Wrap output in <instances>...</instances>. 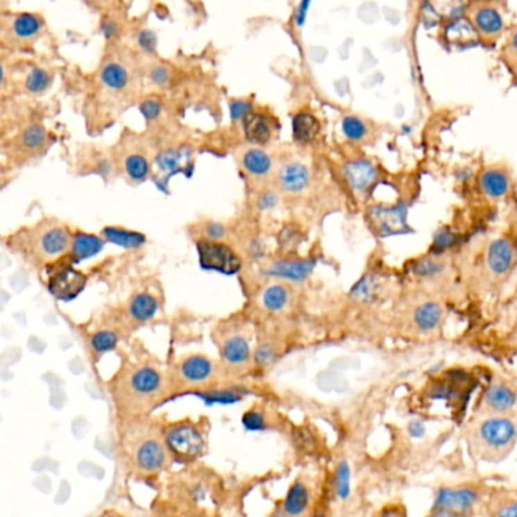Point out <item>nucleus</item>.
<instances>
[{
	"label": "nucleus",
	"mask_w": 517,
	"mask_h": 517,
	"mask_svg": "<svg viewBox=\"0 0 517 517\" xmlns=\"http://www.w3.org/2000/svg\"><path fill=\"white\" fill-rule=\"evenodd\" d=\"M42 29V20L37 14L22 12L11 17L8 33L17 42H29L35 40Z\"/></svg>",
	"instance_id": "obj_18"
},
{
	"label": "nucleus",
	"mask_w": 517,
	"mask_h": 517,
	"mask_svg": "<svg viewBox=\"0 0 517 517\" xmlns=\"http://www.w3.org/2000/svg\"><path fill=\"white\" fill-rule=\"evenodd\" d=\"M342 130L350 141H362L368 133V127L359 117L348 115L342 120Z\"/></svg>",
	"instance_id": "obj_40"
},
{
	"label": "nucleus",
	"mask_w": 517,
	"mask_h": 517,
	"mask_svg": "<svg viewBox=\"0 0 517 517\" xmlns=\"http://www.w3.org/2000/svg\"><path fill=\"white\" fill-rule=\"evenodd\" d=\"M100 80L109 90L120 91L129 85V73H127V70L121 64L108 62L103 69H101Z\"/></svg>",
	"instance_id": "obj_33"
},
{
	"label": "nucleus",
	"mask_w": 517,
	"mask_h": 517,
	"mask_svg": "<svg viewBox=\"0 0 517 517\" xmlns=\"http://www.w3.org/2000/svg\"><path fill=\"white\" fill-rule=\"evenodd\" d=\"M158 309L159 301L156 300L155 295L149 292H139L133 295L132 300L129 301V306H127L129 316L137 322H147L153 319L156 316Z\"/></svg>",
	"instance_id": "obj_26"
},
{
	"label": "nucleus",
	"mask_w": 517,
	"mask_h": 517,
	"mask_svg": "<svg viewBox=\"0 0 517 517\" xmlns=\"http://www.w3.org/2000/svg\"><path fill=\"white\" fill-rule=\"evenodd\" d=\"M378 517H407V513L402 505H387L380 511Z\"/></svg>",
	"instance_id": "obj_53"
},
{
	"label": "nucleus",
	"mask_w": 517,
	"mask_h": 517,
	"mask_svg": "<svg viewBox=\"0 0 517 517\" xmlns=\"http://www.w3.org/2000/svg\"><path fill=\"white\" fill-rule=\"evenodd\" d=\"M105 247V241L96 235L90 233H76L71 236L70 245V256L73 262L87 260L92 256H96Z\"/></svg>",
	"instance_id": "obj_22"
},
{
	"label": "nucleus",
	"mask_w": 517,
	"mask_h": 517,
	"mask_svg": "<svg viewBox=\"0 0 517 517\" xmlns=\"http://www.w3.org/2000/svg\"><path fill=\"white\" fill-rule=\"evenodd\" d=\"M3 80H5V69H3V65L0 64V85L3 83Z\"/></svg>",
	"instance_id": "obj_58"
},
{
	"label": "nucleus",
	"mask_w": 517,
	"mask_h": 517,
	"mask_svg": "<svg viewBox=\"0 0 517 517\" xmlns=\"http://www.w3.org/2000/svg\"><path fill=\"white\" fill-rule=\"evenodd\" d=\"M480 501L477 489L471 486L440 487L434 496L433 510H445L457 514L468 516Z\"/></svg>",
	"instance_id": "obj_8"
},
{
	"label": "nucleus",
	"mask_w": 517,
	"mask_h": 517,
	"mask_svg": "<svg viewBox=\"0 0 517 517\" xmlns=\"http://www.w3.org/2000/svg\"><path fill=\"white\" fill-rule=\"evenodd\" d=\"M484 404L489 410L495 413H507L513 410L517 404V395L505 384H491L484 395Z\"/></svg>",
	"instance_id": "obj_24"
},
{
	"label": "nucleus",
	"mask_w": 517,
	"mask_h": 517,
	"mask_svg": "<svg viewBox=\"0 0 517 517\" xmlns=\"http://www.w3.org/2000/svg\"><path fill=\"white\" fill-rule=\"evenodd\" d=\"M380 291V282L374 276L363 277L360 282L354 286L353 295L360 301H372Z\"/></svg>",
	"instance_id": "obj_39"
},
{
	"label": "nucleus",
	"mask_w": 517,
	"mask_h": 517,
	"mask_svg": "<svg viewBox=\"0 0 517 517\" xmlns=\"http://www.w3.org/2000/svg\"><path fill=\"white\" fill-rule=\"evenodd\" d=\"M477 446L482 457L501 459L514 446L517 439L516 423L504 416H493L482 421L477 428Z\"/></svg>",
	"instance_id": "obj_2"
},
{
	"label": "nucleus",
	"mask_w": 517,
	"mask_h": 517,
	"mask_svg": "<svg viewBox=\"0 0 517 517\" xmlns=\"http://www.w3.org/2000/svg\"><path fill=\"white\" fill-rule=\"evenodd\" d=\"M87 276L71 266H64L50 277L49 291L55 298L70 301L87 286Z\"/></svg>",
	"instance_id": "obj_10"
},
{
	"label": "nucleus",
	"mask_w": 517,
	"mask_h": 517,
	"mask_svg": "<svg viewBox=\"0 0 517 517\" xmlns=\"http://www.w3.org/2000/svg\"><path fill=\"white\" fill-rule=\"evenodd\" d=\"M221 357L227 366L242 368L245 363H248L251 357L247 339L242 334L228 336L221 346Z\"/></svg>",
	"instance_id": "obj_20"
},
{
	"label": "nucleus",
	"mask_w": 517,
	"mask_h": 517,
	"mask_svg": "<svg viewBox=\"0 0 517 517\" xmlns=\"http://www.w3.org/2000/svg\"><path fill=\"white\" fill-rule=\"evenodd\" d=\"M162 439L171 457L182 461L197 460L206 446L205 434L191 421L169 423L164 428Z\"/></svg>",
	"instance_id": "obj_5"
},
{
	"label": "nucleus",
	"mask_w": 517,
	"mask_h": 517,
	"mask_svg": "<svg viewBox=\"0 0 517 517\" xmlns=\"http://www.w3.org/2000/svg\"><path fill=\"white\" fill-rule=\"evenodd\" d=\"M310 183V169L307 165L301 162H287L280 167L277 171V185L278 188L289 192V194H298L303 192L307 188Z\"/></svg>",
	"instance_id": "obj_13"
},
{
	"label": "nucleus",
	"mask_w": 517,
	"mask_h": 517,
	"mask_svg": "<svg viewBox=\"0 0 517 517\" xmlns=\"http://www.w3.org/2000/svg\"><path fill=\"white\" fill-rule=\"evenodd\" d=\"M445 264L437 256H428V257H421L414 260L412 264L410 271L419 277V278H434L440 274L445 273Z\"/></svg>",
	"instance_id": "obj_34"
},
{
	"label": "nucleus",
	"mask_w": 517,
	"mask_h": 517,
	"mask_svg": "<svg viewBox=\"0 0 517 517\" xmlns=\"http://www.w3.org/2000/svg\"><path fill=\"white\" fill-rule=\"evenodd\" d=\"M271 517H287L282 510H278V511H276L273 516H271Z\"/></svg>",
	"instance_id": "obj_59"
},
{
	"label": "nucleus",
	"mask_w": 517,
	"mask_h": 517,
	"mask_svg": "<svg viewBox=\"0 0 517 517\" xmlns=\"http://www.w3.org/2000/svg\"><path fill=\"white\" fill-rule=\"evenodd\" d=\"M516 260V251L511 242L505 238H498L490 244L487 250V266L495 276L510 273Z\"/></svg>",
	"instance_id": "obj_14"
},
{
	"label": "nucleus",
	"mask_w": 517,
	"mask_h": 517,
	"mask_svg": "<svg viewBox=\"0 0 517 517\" xmlns=\"http://www.w3.org/2000/svg\"><path fill=\"white\" fill-rule=\"evenodd\" d=\"M244 171L254 179H266L273 171V159L262 149H248L241 158Z\"/></svg>",
	"instance_id": "obj_21"
},
{
	"label": "nucleus",
	"mask_w": 517,
	"mask_h": 517,
	"mask_svg": "<svg viewBox=\"0 0 517 517\" xmlns=\"http://www.w3.org/2000/svg\"><path fill=\"white\" fill-rule=\"evenodd\" d=\"M301 242V235L296 232V228L294 227H286L280 233V245L285 250H292L296 248V245Z\"/></svg>",
	"instance_id": "obj_45"
},
{
	"label": "nucleus",
	"mask_w": 517,
	"mask_h": 517,
	"mask_svg": "<svg viewBox=\"0 0 517 517\" xmlns=\"http://www.w3.org/2000/svg\"><path fill=\"white\" fill-rule=\"evenodd\" d=\"M200 400L205 401L207 405H230L244 400L245 391L239 387H228V389H207V391L194 392Z\"/></svg>",
	"instance_id": "obj_30"
},
{
	"label": "nucleus",
	"mask_w": 517,
	"mask_h": 517,
	"mask_svg": "<svg viewBox=\"0 0 517 517\" xmlns=\"http://www.w3.org/2000/svg\"><path fill=\"white\" fill-rule=\"evenodd\" d=\"M253 112V106L250 101L245 100H233L230 103V117L235 121H244Z\"/></svg>",
	"instance_id": "obj_44"
},
{
	"label": "nucleus",
	"mask_w": 517,
	"mask_h": 517,
	"mask_svg": "<svg viewBox=\"0 0 517 517\" xmlns=\"http://www.w3.org/2000/svg\"><path fill=\"white\" fill-rule=\"evenodd\" d=\"M469 19L478 35L493 40L504 29V15L493 0H472L469 5Z\"/></svg>",
	"instance_id": "obj_7"
},
{
	"label": "nucleus",
	"mask_w": 517,
	"mask_h": 517,
	"mask_svg": "<svg viewBox=\"0 0 517 517\" xmlns=\"http://www.w3.org/2000/svg\"><path fill=\"white\" fill-rule=\"evenodd\" d=\"M333 487H334V493L339 499L342 501H346L351 495V469L348 461L342 460L337 464V468L334 471V477H333Z\"/></svg>",
	"instance_id": "obj_35"
},
{
	"label": "nucleus",
	"mask_w": 517,
	"mask_h": 517,
	"mask_svg": "<svg viewBox=\"0 0 517 517\" xmlns=\"http://www.w3.org/2000/svg\"><path fill=\"white\" fill-rule=\"evenodd\" d=\"M443 318V309L434 301H425L413 312V322L421 332H433Z\"/></svg>",
	"instance_id": "obj_27"
},
{
	"label": "nucleus",
	"mask_w": 517,
	"mask_h": 517,
	"mask_svg": "<svg viewBox=\"0 0 517 517\" xmlns=\"http://www.w3.org/2000/svg\"><path fill=\"white\" fill-rule=\"evenodd\" d=\"M457 242H459V235H457L452 228L440 227L433 236V244H431L430 253L433 254V256H439V254L454 248Z\"/></svg>",
	"instance_id": "obj_36"
},
{
	"label": "nucleus",
	"mask_w": 517,
	"mask_h": 517,
	"mask_svg": "<svg viewBox=\"0 0 517 517\" xmlns=\"http://www.w3.org/2000/svg\"><path fill=\"white\" fill-rule=\"evenodd\" d=\"M445 37L454 47L468 49L478 42V32L466 19H455L445 29Z\"/></svg>",
	"instance_id": "obj_23"
},
{
	"label": "nucleus",
	"mask_w": 517,
	"mask_h": 517,
	"mask_svg": "<svg viewBox=\"0 0 517 517\" xmlns=\"http://www.w3.org/2000/svg\"><path fill=\"white\" fill-rule=\"evenodd\" d=\"M217 366L206 355L194 354L185 357L177 366V375L188 387L207 386L215 378Z\"/></svg>",
	"instance_id": "obj_9"
},
{
	"label": "nucleus",
	"mask_w": 517,
	"mask_h": 517,
	"mask_svg": "<svg viewBox=\"0 0 517 517\" xmlns=\"http://www.w3.org/2000/svg\"><path fill=\"white\" fill-rule=\"evenodd\" d=\"M409 433L412 437H422L425 434V425L421 421H413L409 425Z\"/></svg>",
	"instance_id": "obj_55"
},
{
	"label": "nucleus",
	"mask_w": 517,
	"mask_h": 517,
	"mask_svg": "<svg viewBox=\"0 0 517 517\" xmlns=\"http://www.w3.org/2000/svg\"><path fill=\"white\" fill-rule=\"evenodd\" d=\"M507 58L508 62L517 69V29L513 32V35L510 37V41H508L507 44Z\"/></svg>",
	"instance_id": "obj_50"
},
{
	"label": "nucleus",
	"mask_w": 517,
	"mask_h": 517,
	"mask_svg": "<svg viewBox=\"0 0 517 517\" xmlns=\"http://www.w3.org/2000/svg\"><path fill=\"white\" fill-rule=\"evenodd\" d=\"M139 111L146 120L153 121L156 118H159L160 112H162V105H160L156 99H146L139 105Z\"/></svg>",
	"instance_id": "obj_43"
},
{
	"label": "nucleus",
	"mask_w": 517,
	"mask_h": 517,
	"mask_svg": "<svg viewBox=\"0 0 517 517\" xmlns=\"http://www.w3.org/2000/svg\"><path fill=\"white\" fill-rule=\"evenodd\" d=\"M52 74L44 69H33L24 80V87L31 94H42L52 85Z\"/></svg>",
	"instance_id": "obj_37"
},
{
	"label": "nucleus",
	"mask_w": 517,
	"mask_h": 517,
	"mask_svg": "<svg viewBox=\"0 0 517 517\" xmlns=\"http://www.w3.org/2000/svg\"><path fill=\"white\" fill-rule=\"evenodd\" d=\"M165 391V378L159 369L142 364L132 368L117 380L114 395L118 409L139 414L150 410Z\"/></svg>",
	"instance_id": "obj_1"
},
{
	"label": "nucleus",
	"mask_w": 517,
	"mask_h": 517,
	"mask_svg": "<svg viewBox=\"0 0 517 517\" xmlns=\"http://www.w3.org/2000/svg\"><path fill=\"white\" fill-rule=\"evenodd\" d=\"M155 162L159 171L167 177L182 171L186 173V165L192 164V150L188 147L167 149L158 153Z\"/></svg>",
	"instance_id": "obj_17"
},
{
	"label": "nucleus",
	"mask_w": 517,
	"mask_h": 517,
	"mask_svg": "<svg viewBox=\"0 0 517 517\" xmlns=\"http://www.w3.org/2000/svg\"><path fill=\"white\" fill-rule=\"evenodd\" d=\"M28 250L40 260H55L64 256L71 245V235L64 224L42 221L28 233Z\"/></svg>",
	"instance_id": "obj_3"
},
{
	"label": "nucleus",
	"mask_w": 517,
	"mask_h": 517,
	"mask_svg": "<svg viewBox=\"0 0 517 517\" xmlns=\"http://www.w3.org/2000/svg\"><path fill=\"white\" fill-rule=\"evenodd\" d=\"M242 423H244L245 430H248V431H264V430H266L265 414L257 409H251L247 413H244Z\"/></svg>",
	"instance_id": "obj_42"
},
{
	"label": "nucleus",
	"mask_w": 517,
	"mask_h": 517,
	"mask_svg": "<svg viewBox=\"0 0 517 517\" xmlns=\"http://www.w3.org/2000/svg\"><path fill=\"white\" fill-rule=\"evenodd\" d=\"M316 266L315 259H300V260H277L268 268V274L278 278L291 280V282H303L307 278Z\"/></svg>",
	"instance_id": "obj_15"
},
{
	"label": "nucleus",
	"mask_w": 517,
	"mask_h": 517,
	"mask_svg": "<svg viewBox=\"0 0 517 517\" xmlns=\"http://www.w3.org/2000/svg\"><path fill=\"white\" fill-rule=\"evenodd\" d=\"M274 126L271 118L260 112H251L244 120L245 139L254 146H265L273 138Z\"/></svg>",
	"instance_id": "obj_19"
},
{
	"label": "nucleus",
	"mask_w": 517,
	"mask_h": 517,
	"mask_svg": "<svg viewBox=\"0 0 517 517\" xmlns=\"http://www.w3.org/2000/svg\"><path fill=\"white\" fill-rule=\"evenodd\" d=\"M274 355H276V351L273 346L264 344V345H260L256 351V362L260 364H268L271 360L274 359Z\"/></svg>",
	"instance_id": "obj_49"
},
{
	"label": "nucleus",
	"mask_w": 517,
	"mask_h": 517,
	"mask_svg": "<svg viewBox=\"0 0 517 517\" xmlns=\"http://www.w3.org/2000/svg\"><path fill=\"white\" fill-rule=\"evenodd\" d=\"M344 177L354 192H366L378 179L377 167L368 159H354L344 165Z\"/></svg>",
	"instance_id": "obj_11"
},
{
	"label": "nucleus",
	"mask_w": 517,
	"mask_h": 517,
	"mask_svg": "<svg viewBox=\"0 0 517 517\" xmlns=\"http://www.w3.org/2000/svg\"><path fill=\"white\" fill-rule=\"evenodd\" d=\"M101 32H103V35L106 38H114L115 33H117V24L111 20H108L103 24H101Z\"/></svg>",
	"instance_id": "obj_56"
},
{
	"label": "nucleus",
	"mask_w": 517,
	"mask_h": 517,
	"mask_svg": "<svg viewBox=\"0 0 517 517\" xmlns=\"http://www.w3.org/2000/svg\"><path fill=\"white\" fill-rule=\"evenodd\" d=\"M371 215L377 223L380 233L383 236L401 235L410 230L407 226V206L396 205L392 207H374Z\"/></svg>",
	"instance_id": "obj_12"
},
{
	"label": "nucleus",
	"mask_w": 517,
	"mask_h": 517,
	"mask_svg": "<svg viewBox=\"0 0 517 517\" xmlns=\"http://www.w3.org/2000/svg\"><path fill=\"white\" fill-rule=\"evenodd\" d=\"M103 238L105 241L118 245V247H121V248H127V250L139 248L147 242V238L144 233L127 230V228H123V227H112V226L103 228Z\"/></svg>",
	"instance_id": "obj_28"
},
{
	"label": "nucleus",
	"mask_w": 517,
	"mask_h": 517,
	"mask_svg": "<svg viewBox=\"0 0 517 517\" xmlns=\"http://www.w3.org/2000/svg\"><path fill=\"white\" fill-rule=\"evenodd\" d=\"M291 292L286 285H271L262 292V304L269 312H282L289 303Z\"/></svg>",
	"instance_id": "obj_32"
},
{
	"label": "nucleus",
	"mask_w": 517,
	"mask_h": 517,
	"mask_svg": "<svg viewBox=\"0 0 517 517\" xmlns=\"http://www.w3.org/2000/svg\"><path fill=\"white\" fill-rule=\"evenodd\" d=\"M91 348L96 354H105L117 348L118 334L112 330H100L91 336Z\"/></svg>",
	"instance_id": "obj_38"
},
{
	"label": "nucleus",
	"mask_w": 517,
	"mask_h": 517,
	"mask_svg": "<svg viewBox=\"0 0 517 517\" xmlns=\"http://www.w3.org/2000/svg\"><path fill=\"white\" fill-rule=\"evenodd\" d=\"M47 138L46 135V130L44 127L40 126V124H32L29 127H26L23 132V144L24 147L26 149H31V150H35V149H40L42 144H44Z\"/></svg>",
	"instance_id": "obj_41"
},
{
	"label": "nucleus",
	"mask_w": 517,
	"mask_h": 517,
	"mask_svg": "<svg viewBox=\"0 0 517 517\" xmlns=\"http://www.w3.org/2000/svg\"><path fill=\"white\" fill-rule=\"evenodd\" d=\"M321 132V123L310 112H298L292 120V135L298 144H310Z\"/></svg>",
	"instance_id": "obj_25"
},
{
	"label": "nucleus",
	"mask_w": 517,
	"mask_h": 517,
	"mask_svg": "<svg viewBox=\"0 0 517 517\" xmlns=\"http://www.w3.org/2000/svg\"><path fill=\"white\" fill-rule=\"evenodd\" d=\"M150 78L156 85H165L169 80V71H168V69H165V67L159 65V67H155V69L151 70Z\"/></svg>",
	"instance_id": "obj_52"
},
{
	"label": "nucleus",
	"mask_w": 517,
	"mask_h": 517,
	"mask_svg": "<svg viewBox=\"0 0 517 517\" xmlns=\"http://www.w3.org/2000/svg\"><path fill=\"white\" fill-rule=\"evenodd\" d=\"M203 233H205V239L210 241H221L226 238L227 235V228L224 224L218 223V221H209L205 228H203Z\"/></svg>",
	"instance_id": "obj_46"
},
{
	"label": "nucleus",
	"mask_w": 517,
	"mask_h": 517,
	"mask_svg": "<svg viewBox=\"0 0 517 517\" xmlns=\"http://www.w3.org/2000/svg\"><path fill=\"white\" fill-rule=\"evenodd\" d=\"M129 457L135 471L141 475L153 477L167 468L171 454L167 449L162 436L147 433L132 440Z\"/></svg>",
	"instance_id": "obj_4"
},
{
	"label": "nucleus",
	"mask_w": 517,
	"mask_h": 517,
	"mask_svg": "<svg viewBox=\"0 0 517 517\" xmlns=\"http://www.w3.org/2000/svg\"><path fill=\"white\" fill-rule=\"evenodd\" d=\"M123 168L126 176L132 182H144L150 174V160L141 151H133L127 153L123 159Z\"/></svg>",
	"instance_id": "obj_31"
},
{
	"label": "nucleus",
	"mask_w": 517,
	"mask_h": 517,
	"mask_svg": "<svg viewBox=\"0 0 517 517\" xmlns=\"http://www.w3.org/2000/svg\"><path fill=\"white\" fill-rule=\"evenodd\" d=\"M428 517H466V516L451 513V511H445V510H433Z\"/></svg>",
	"instance_id": "obj_57"
},
{
	"label": "nucleus",
	"mask_w": 517,
	"mask_h": 517,
	"mask_svg": "<svg viewBox=\"0 0 517 517\" xmlns=\"http://www.w3.org/2000/svg\"><path fill=\"white\" fill-rule=\"evenodd\" d=\"M138 44L144 50V52L153 53L156 50V44H158L156 33L153 31H149V29L142 31L138 35Z\"/></svg>",
	"instance_id": "obj_47"
},
{
	"label": "nucleus",
	"mask_w": 517,
	"mask_h": 517,
	"mask_svg": "<svg viewBox=\"0 0 517 517\" xmlns=\"http://www.w3.org/2000/svg\"><path fill=\"white\" fill-rule=\"evenodd\" d=\"M496 517H517V499L498 510Z\"/></svg>",
	"instance_id": "obj_54"
},
{
	"label": "nucleus",
	"mask_w": 517,
	"mask_h": 517,
	"mask_svg": "<svg viewBox=\"0 0 517 517\" xmlns=\"http://www.w3.org/2000/svg\"><path fill=\"white\" fill-rule=\"evenodd\" d=\"M310 3H312V0H301L298 10H296V12H295L296 26H304V23H306V20H307V12H309Z\"/></svg>",
	"instance_id": "obj_51"
},
{
	"label": "nucleus",
	"mask_w": 517,
	"mask_h": 517,
	"mask_svg": "<svg viewBox=\"0 0 517 517\" xmlns=\"http://www.w3.org/2000/svg\"><path fill=\"white\" fill-rule=\"evenodd\" d=\"M481 189L490 198H502L510 189V180L505 173L499 169H487L480 179Z\"/></svg>",
	"instance_id": "obj_29"
},
{
	"label": "nucleus",
	"mask_w": 517,
	"mask_h": 517,
	"mask_svg": "<svg viewBox=\"0 0 517 517\" xmlns=\"http://www.w3.org/2000/svg\"><path fill=\"white\" fill-rule=\"evenodd\" d=\"M310 499V489L306 486V482L296 480L287 490L280 510L287 517H303L309 510Z\"/></svg>",
	"instance_id": "obj_16"
},
{
	"label": "nucleus",
	"mask_w": 517,
	"mask_h": 517,
	"mask_svg": "<svg viewBox=\"0 0 517 517\" xmlns=\"http://www.w3.org/2000/svg\"><path fill=\"white\" fill-rule=\"evenodd\" d=\"M277 201H278V197H277L276 192L264 191L257 197V207L262 209V210H269L277 205Z\"/></svg>",
	"instance_id": "obj_48"
},
{
	"label": "nucleus",
	"mask_w": 517,
	"mask_h": 517,
	"mask_svg": "<svg viewBox=\"0 0 517 517\" xmlns=\"http://www.w3.org/2000/svg\"><path fill=\"white\" fill-rule=\"evenodd\" d=\"M198 264L205 271H215L219 274L233 276L242 268V259L232 247L221 241L198 239L197 242Z\"/></svg>",
	"instance_id": "obj_6"
}]
</instances>
